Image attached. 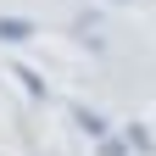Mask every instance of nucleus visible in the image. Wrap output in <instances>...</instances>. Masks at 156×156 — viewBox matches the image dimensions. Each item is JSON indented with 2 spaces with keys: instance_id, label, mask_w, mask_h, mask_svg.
<instances>
[{
  "instance_id": "nucleus-2",
  "label": "nucleus",
  "mask_w": 156,
  "mask_h": 156,
  "mask_svg": "<svg viewBox=\"0 0 156 156\" xmlns=\"http://www.w3.org/2000/svg\"><path fill=\"white\" fill-rule=\"evenodd\" d=\"M78 123H84V134L106 140V117H101V112H84V106H78Z\"/></svg>"
},
{
  "instance_id": "nucleus-3",
  "label": "nucleus",
  "mask_w": 156,
  "mask_h": 156,
  "mask_svg": "<svg viewBox=\"0 0 156 156\" xmlns=\"http://www.w3.org/2000/svg\"><path fill=\"white\" fill-rule=\"evenodd\" d=\"M17 78H23V89H28V95H45V84H39V73H34V67H17Z\"/></svg>"
},
{
  "instance_id": "nucleus-1",
  "label": "nucleus",
  "mask_w": 156,
  "mask_h": 156,
  "mask_svg": "<svg viewBox=\"0 0 156 156\" xmlns=\"http://www.w3.org/2000/svg\"><path fill=\"white\" fill-rule=\"evenodd\" d=\"M39 28L28 23V17H0V45H23V39H34Z\"/></svg>"
}]
</instances>
